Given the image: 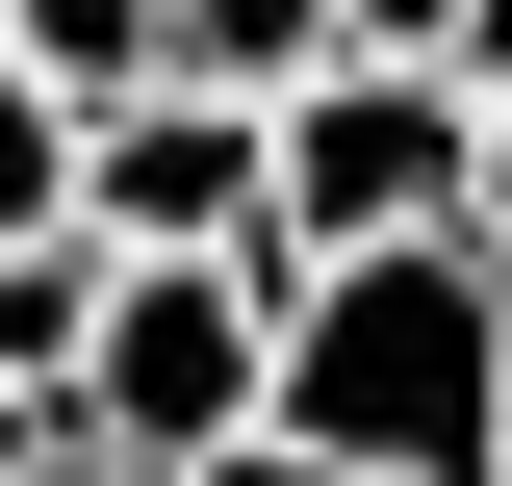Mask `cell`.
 I'll use <instances>...</instances> for the list:
<instances>
[{
	"label": "cell",
	"instance_id": "1",
	"mask_svg": "<svg viewBox=\"0 0 512 486\" xmlns=\"http://www.w3.org/2000/svg\"><path fill=\"white\" fill-rule=\"evenodd\" d=\"M282 435L359 461V486H512V282H487V231L308 256V307H282Z\"/></svg>",
	"mask_w": 512,
	"mask_h": 486
},
{
	"label": "cell",
	"instance_id": "2",
	"mask_svg": "<svg viewBox=\"0 0 512 486\" xmlns=\"http://www.w3.org/2000/svg\"><path fill=\"white\" fill-rule=\"evenodd\" d=\"M282 307H308V231H256V256H128L103 359H77V435H128V461L256 435V410H282Z\"/></svg>",
	"mask_w": 512,
	"mask_h": 486
},
{
	"label": "cell",
	"instance_id": "3",
	"mask_svg": "<svg viewBox=\"0 0 512 486\" xmlns=\"http://www.w3.org/2000/svg\"><path fill=\"white\" fill-rule=\"evenodd\" d=\"M461 205H487V103H461L436 52H333L308 103H282V231H308V256L461 231Z\"/></svg>",
	"mask_w": 512,
	"mask_h": 486
},
{
	"label": "cell",
	"instance_id": "4",
	"mask_svg": "<svg viewBox=\"0 0 512 486\" xmlns=\"http://www.w3.org/2000/svg\"><path fill=\"white\" fill-rule=\"evenodd\" d=\"M77 231H128V256H256V231H282V103L128 77V103L77 128Z\"/></svg>",
	"mask_w": 512,
	"mask_h": 486
},
{
	"label": "cell",
	"instance_id": "5",
	"mask_svg": "<svg viewBox=\"0 0 512 486\" xmlns=\"http://www.w3.org/2000/svg\"><path fill=\"white\" fill-rule=\"evenodd\" d=\"M103 307H128V231H0V384H26V410H77Z\"/></svg>",
	"mask_w": 512,
	"mask_h": 486
},
{
	"label": "cell",
	"instance_id": "6",
	"mask_svg": "<svg viewBox=\"0 0 512 486\" xmlns=\"http://www.w3.org/2000/svg\"><path fill=\"white\" fill-rule=\"evenodd\" d=\"M333 52H359L333 0H180V52H154V77H205V103H308Z\"/></svg>",
	"mask_w": 512,
	"mask_h": 486
},
{
	"label": "cell",
	"instance_id": "7",
	"mask_svg": "<svg viewBox=\"0 0 512 486\" xmlns=\"http://www.w3.org/2000/svg\"><path fill=\"white\" fill-rule=\"evenodd\" d=\"M77 128L103 103H77L52 52H0V231H77Z\"/></svg>",
	"mask_w": 512,
	"mask_h": 486
},
{
	"label": "cell",
	"instance_id": "8",
	"mask_svg": "<svg viewBox=\"0 0 512 486\" xmlns=\"http://www.w3.org/2000/svg\"><path fill=\"white\" fill-rule=\"evenodd\" d=\"M26 52H52V77H77V103H128V77L180 52V0H26Z\"/></svg>",
	"mask_w": 512,
	"mask_h": 486
},
{
	"label": "cell",
	"instance_id": "9",
	"mask_svg": "<svg viewBox=\"0 0 512 486\" xmlns=\"http://www.w3.org/2000/svg\"><path fill=\"white\" fill-rule=\"evenodd\" d=\"M154 486H359V461H308V435L256 410V435H205V461H154Z\"/></svg>",
	"mask_w": 512,
	"mask_h": 486
},
{
	"label": "cell",
	"instance_id": "10",
	"mask_svg": "<svg viewBox=\"0 0 512 486\" xmlns=\"http://www.w3.org/2000/svg\"><path fill=\"white\" fill-rule=\"evenodd\" d=\"M0 486H154V461H128V435H77V410H52V435H26V461H0Z\"/></svg>",
	"mask_w": 512,
	"mask_h": 486
},
{
	"label": "cell",
	"instance_id": "11",
	"mask_svg": "<svg viewBox=\"0 0 512 486\" xmlns=\"http://www.w3.org/2000/svg\"><path fill=\"white\" fill-rule=\"evenodd\" d=\"M333 26H359V52H461V0H333Z\"/></svg>",
	"mask_w": 512,
	"mask_h": 486
},
{
	"label": "cell",
	"instance_id": "12",
	"mask_svg": "<svg viewBox=\"0 0 512 486\" xmlns=\"http://www.w3.org/2000/svg\"><path fill=\"white\" fill-rule=\"evenodd\" d=\"M436 77H461V103H512V0H461V52H436Z\"/></svg>",
	"mask_w": 512,
	"mask_h": 486
},
{
	"label": "cell",
	"instance_id": "13",
	"mask_svg": "<svg viewBox=\"0 0 512 486\" xmlns=\"http://www.w3.org/2000/svg\"><path fill=\"white\" fill-rule=\"evenodd\" d=\"M461 231H487V282H512V103H487V205H461Z\"/></svg>",
	"mask_w": 512,
	"mask_h": 486
},
{
	"label": "cell",
	"instance_id": "14",
	"mask_svg": "<svg viewBox=\"0 0 512 486\" xmlns=\"http://www.w3.org/2000/svg\"><path fill=\"white\" fill-rule=\"evenodd\" d=\"M26 435H52V410H26V384H0V461H26Z\"/></svg>",
	"mask_w": 512,
	"mask_h": 486
},
{
	"label": "cell",
	"instance_id": "15",
	"mask_svg": "<svg viewBox=\"0 0 512 486\" xmlns=\"http://www.w3.org/2000/svg\"><path fill=\"white\" fill-rule=\"evenodd\" d=\"M0 52H26V0H0Z\"/></svg>",
	"mask_w": 512,
	"mask_h": 486
}]
</instances>
